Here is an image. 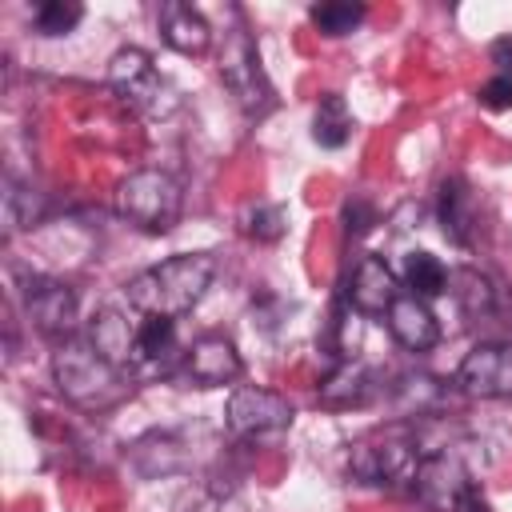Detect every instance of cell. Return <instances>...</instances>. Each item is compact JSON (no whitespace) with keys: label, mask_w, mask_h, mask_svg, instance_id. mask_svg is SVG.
<instances>
[{"label":"cell","mask_w":512,"mask_h":512,"mask_svg":"<svg viewBox=\"0 0 512 512\" xmlns=\"http://www.w3.org/2000/svg\"><path fill=\"white\" fill-rule=\"evenodd\" d=\"M180 184L160 168H140L116 188V208L144 232H168L180 220Z\"/></svg>","instance_id":"cell-4"},{"label":"cell","mask_w":512,"mask_h":512,"mask_svg":"<svg viewBox=\"0 0 512 512\" xmlns=\"http://www.w3.org/2000/svg\"><path fill=\"white\" fill-rule=\"evenodd\" d=\"M440 388L432 376H404L400 388H396V404H400V416H420L428 404H436Z\"/></svg>","instance_id":"cell-24"},{"label":"cell","mask_w":512,"mask_h":512,"mask_svg":"<svg viewBox=\"0 0 512 512\" xmlns=\"http://www.w3.org/2000/svg\"><path fill=\"white\" fill-rule=\"evenodd\" d=\"M448 292H452V300H456L468 316H484V312H492V304H496V292H492L488 276H480L476 268H456V272H448Z\"/></svg>","instance_id":"cell-19"},{"label":"cell","mask_w":512,"mask_h":512,"mask_svg":"<svg viewBox=\"0 0 512 512\" xmlns=\"http://www.w3.org/2000/svg\"><path fill=\"white\" fill-rule=\"evenodd\" d=\"M372 400V372L364 364H340L324 376L320 384V404L332 408V412H344V408H364Z\"/></svg>","instance_id":"cell-17"},{"label":"cell","mask_w":512,"mask_h":512,"mask_svg":"<svg viewBox=\"0 0 512 512\" xmlns=\"http://www.w3.org/2000/svg\"><path fill=\"white\" fill-rule=\"evenodd\" d=\"M416 464H420V452H416V432L412 424L396 420L388 428H376L368 436H360L348 452V472L364 484H376V488H396V484H412L416 476Z\"/></svg>","instance_id":"cell-2"},{"label":"cell","mask_w":512,"mask_h":512,"mask_svg":"<svg viewBox=\"0 0 512 512\" xmlns=\"http://www.w3.org/2000/svg\"><path fill=\"white\" fill-rule=\"evenodd\" d=\"M28 316L44 336H68L76 324V296L60 280H36L28 288Z\"/></svg>","instance_id":"cell-14"},{"label":"cell","mask_w":512,"mask_h":512,"mask_svg":"<svg viewBox=\"0 0 512 512\" xmlns=\"http://www.w3.org/2000/svg\"><path fill=\"white\" fill-rule=\"evenodd\" d=\"M488 56H492V64L500 68V76H512V36H500V40H492Z\"/></svg>","instance_id":"cell-28"},{"label":"cell","mask_w":512,"mask_h":512,"mask_svg":"<svg viewBox=\"0 0 512 512\" xmlns=\"http://www.w3.org/2000/svg\"><path fill=\"white\" fill-rule=\"evenodd\" d=\"M248 232L256 240H280L284 236V208L280 204H264L248 212Z\"/></svg>","instance_id":"cell-25"},{"label":"cell","mask_w":512,"mask_h":512,"mask_svg":"<svg viewBox=\"0 0 512 512\" xmlns=\"http://www.w3.org/2000/svg\"><path fill=\"white\" fill-rule=\"evenodd\" d=\"M160 36H164L168 48H176V52H184V56H200V52L212 44L208 20H204L192 4H184V0L160 4Z\"/></svg>","instance_id":"cell-15"},{"label":"cell","mask_w":512,"mask_h":512,"mask_svg":"<svg viewBox=\"0 0 512 512\" xmlns=\"http://www.w3.org/2000/svg\"><path fill=\"white\" fill-rule=\"evenodd\" d=\"M352 112L344 104L340 92H324L320 104H316V116H312V140L320 148H344L352 140Z\"/></svg>","instance_id":"cell-18"},{"label":"cell","mask_w":512,"mask_h":512,"mask_svg":"<svg viewBox=\"0 0 512 512\" xmlns=\"http://www.w3.org/2000/svg\"><path fill=\"white\" fill-rule=\"evenodd\" d=\"M460 512H488V508H484V500H480V496H472V500H468Z\"/></svg>","instance_id":"cell-29"},{"label":"cell","mask_w":512,"mask_h":512,"mask_svg":"<svg viewBox=\"0 0 512 512\" xmlns=\"http://www.w3.org/2000/svg\"><path fill=\"white\" fill-rule=\"evenodd\" d=\"M292 424V404L272 392V388H256L244 384L228 396V432L244 436V440H260V436H276Z\"/></svg>","instance_id":"cell-8"},{"label":"cell","mask_w":512,"mask_h":512,"mask_svg":"<svg viewBox=\"0 0 512 512\" xmlns=\"http://www.w3.org/2000/svg\"><path fill=\"white\" fill-rule=\"evenodd\" d=\"M440 224H444V236L456 240L460 248L472 244V232H476V196H472V188L460 176L440 180Z\"/></svg>","instance_id":"cell-16"},{"label":"cell","mask_w":512,"mask_h":512,"mask_svg":"<svg viewBox=\"0 0 512 512\" xmlns=\"http://www.w3.org/2000/svg\"><path fill=\"white\" fill-rule=\"evenodd\" d=\"M480 104L488 112H508L512 108V76H492L488 84H480Z\"/></svg>","instance_id":"cell-26"},{"label":"cell","mask_w":512,"mask_h":512,"mask_svg":"<svg viewBox=\"0 0 512 512\" xmlns=\"http://www.w3.org/2000/svg\"><path fill=\"white\" fill-rule=\"evenodd\" d=\"M308 20L324 32V36H348L360 20H364V4H348V0H324L308 8Z\"/></svg>","instance_id":"cell-21"},{"label":"cell","mask_w":512,"mask_h":512,"mask_svg":"<svg viewBox=\"0 0 512 512\" xmlns=\"http://www.w3.org/2000/svg\"><path fill=\"white\" fill-rule=\"evenodd\" d=\"M136 348H140V360H164L176 348V320H168V316H144L140 320V332H136Z\"/></svg>","instance_id":"cell-22"},{"label":"cell","mask_w":512,"mask_h":512,"mask_svg":"<svg viewBox=\"0 0 512 512\" xmlns=\"http://www.w3.org/2000/svg\"><path fill=\"white\" fill-rule=\"evenodd\" d=\"M136 332L140 324H128V316L120 308H100L88 324V344L116 368H128L140 360V348H136Z\"/></svg>","instance_id":"cell-13"},{"label":"cell","mask_w":512,"mask_h":512,"mask_svg":"<svg viewBox=\"0 0 512 512\" xmlns=\"http://www.w3.org/2000/svg\"><path fill=\"white\" fill-rule=\"evenodd\" d=\"M372 224H376V212H372L368 200H348V204H344V232H348L352 240H360Z\"/></svg>","instance_id":"cell-27"},{"label":"cell","mask_w":512,"mask_h":512,"mask_svg":"<svg viewBox=\"0 0 512 512\" xmlns=\"http://www.w3.org/2000/svg\"><path fill=\"white\" fill-rule=\"evenodd\" d=\"M52 376H56V388H60L72 404H80V408L112 404V400L124 392L120 368L108 364L88 340H64V344L52 352Z\"/></svg>","instance_id":"cell-3"},{"label":"cell","mask_w":512,"mask_h":512,"mask_svg":"<svg viewBox=\"0 0 512 512\" xmlns=\"http://www.w3.org/2000/svg\"><path fill=\"white\" fill-rule=\"evenodd\" d=\"M404 284L408 292H416L420 300L448 292V268L432 256V252H408L404 256Z\"/></svg>","instance_id":"cell-20"},{"label":"cell","mask_w":512,"mask_h":512,"mask_svg":"<svg viewBox=\"0 0 512 512\" xmlns=\"http://www.w3.org/2000/svg\"><path fill=\"white\" fill-rule=\"evenodd\" d=\"M384 320H388L392 340H396L400 348H408V352H428V348H436V340H440V324H436L428 300H420L416 292H400V296L392 300V308H388Z\"/></svg>","instance_id":"cell-12"},{"label":"cell","mask_w":512,"mask_h":512,"mask_svg":"<svg viewBox=\"0 0 512 512\" xmlns=\"http://www.w3.org/2000/svg\"><path fill=\"white\" fill-rule=\"evenodd\" d=\"M348 304L360 312V316H388L392 300L400 296V284H396V272L384 264V256H360V264L352 268L348 276V288H344Z\"/></svg>","instance_id":"cell-10"},{"label":"cell","mask_w":512,"mask_h":512,"mask_svg":"<svg viewBox=\"0 0 512 512\" xmlns=\"http://www.w3.org/2000/svg\"><path fill=\"white\" fill-rule=\"evenodd\" d=\"M212 276H216V260L208 252H184V256H172V260L152 264L140 276H132L124 296L140 316L176 320V316H184L200 304Z\"/></svg>","instance_id":"cell-1"},{"label":"cell","mask_w":512,"mask_h":512,"mask_svg":"<svg viewBox=\"0 0 512 512\" xmlns=\"http://www.w3.org/2000/svg\"><path fill=\"white\" fill-rule=\"evenodd\" d=\"M108 84L120 92L128 108L144 116H168L176 108V88L160 76V68L144 48H120L108 64Z\"/></svg>","instance_id":"cell-5"},{"label":"cell","mask_w":512,"mask_h":512,"mask_svg":"<svg viewBox=\"0 0 512 512\" xmlns=\"http://www.w3.org/2000/svg\"><path fill=\"white\" fill-rule=\"evenodd\" d=\"M412 492L420 496V504L428 512H460L476 496V480H472L468 464L444 448V452L420 456L416 476H412Z\"/></svg>","instance_id":"cell-6"},{"label":"cell","mask_w":512,"mask_h":512,"mask_svg":"<svg viewBox=\"0 0 512 512\" xmlns=\"http://www.w3.org/2000/svg\"><path fill=\"white\" fill-rule=\"evenodd\" d=\"M184 368H188L196 388H220V384H232L244 372V360H240V352H236V344L228 336L208 332V336L192 340Z\"/></svg>","instance_id":"cell-11"},{"label":"cell","mask_w":512,"mask_h":512,"mask_svg":"<svg viewBox=\"0 0 512 512\" xmlns=\"http://www.w3.org/2000/svg\"><path fill=\"white\" fill-rule=\"evenodd\" d=\"M456 384H460V392H468V396H476V400L512 396V344H508V340L476 344V348L460 360Z\"/></svg>","instance_id":"cell-9"},{"label":"cell","mask_w":512,"mask_h":512,"mask_svg":"<svg viewBox=\"0 0 512 512\" xmlns=\"http://www.w3.org/2000/svg\"><path fill=\"white\" fill-rule=\"evenodd\" d=\"M220 80L248 116H268L272 112L276 96H272V84L260 68V56H256V44L248 40V32H232V40L224 44Z\"/></svg>","instance_id":"cell-7"},{"label":"cell","mask_w":512,"mask_h":512,"mask_svg":"<svg viewBox=\"0 0 512 512\" xmlns=\"http://www.w3.org/2000/svg\"><path fill=\"white\" fill-rule=\"evenodd\" d=\"M84 20V4L76 0H48L36 8V32L40 36H68Z\"/></svg>","instance_id":"cell-23"}]
</instances>
